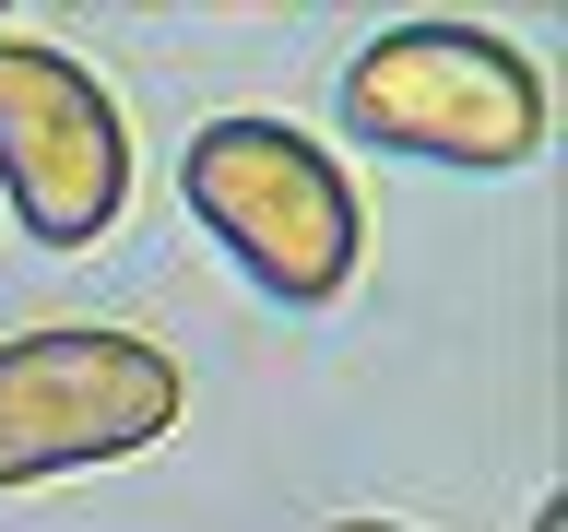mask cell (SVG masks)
Wrapping results in <instances>:
<instances>
[{
  "label": "cell",
  "instance_id": "cell-6",
  "mask_svg": "<svg viewBox=\"0 0 568 532\" xmlns=\"http://www.w3.org/2000/svg\"><path fill=\"white\" fill-rule=\"evenodd\" d=\"M332 532H403V521H332Z\"/></svg>",
  "mask_w": 568,
  "mask_h": 532
},
{
  "label": "cell",
  "instance_id": "cell-4",
  "mask_svg": "<svg viewBox=\"0 0 568 532\" xmlns=\"http://www.w3.org/2000/svg\"><path fill=\"white\" fill-rule=\"evenodd\" d=\"M0 202L36 248H95L131 202V119L48 35H0Z\"/></svg>",
  "mask_w": 568,
  "mask_h": 532
},
{
  "label": "cell",
  "instance_id": "cell-3",
  "mask_svg": "<svg viewBox=\"0 0 568 532\" xmlns=\"http://www.w3.org/2000/svg\"><path fill=\"white\" fill-rule=\"evenodd\" d=\"M190 415V379L154 331L119 319H48L0 344V497L48 485V473H95V461L154 450Z\"/></svg>",
  "mask_w": 568,
  "mask_h": 532
},
{
  "label": "cell",
  "instance_id": "cell-5",
  "mask_svg": "<svg viewBox=\"0 0 568 532\" xmlns=\"http://www.w3.org/2000/svg\"><path fill=\"white\" fill-rule=\"evenodd\" d=\"M532 532H568V497H545V509H532Z\"/></svg>",
  "mask_w": 568,
  "mask_h": 532
},
{
  "label": "cell",
  "instance_id": "cell-2",
  "mask_svg": "<svg viewBox=\"0 0 568 532\" xmlns=\"http://www.w3.org/2000/svg\"><path fill=\"white\" fill-rule=\"evenodd\" d=\"M344 131L415 166L509 177L545 154V71L497 24H390L344 60Z\"/></svg>",
  "mask_w": 568,
  "mask_h": 532
},
{
  "label": "cell",
  "instance_id": "cell-1",
  "mask_svg": "<svg viewBox=\"0 0 568 532\" xmlns=\"http://www.w3.org/2000/svg\"><path fill=\"white\" fill-rule=\"evenodd\" d=\"M178 202L202 213V237L237 260L273 308H332L367 260L355 177L284 119H202L178 154Z\"/></svg>",
  "mask_w": 568,
  "mask_h": 532
}]
</instances>
